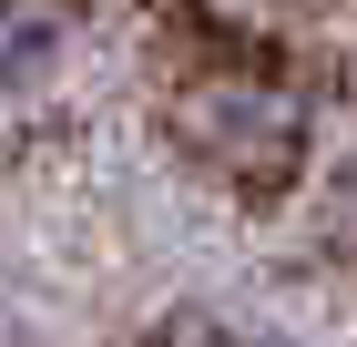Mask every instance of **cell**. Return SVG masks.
<instances>
[{"instance_id": "cell-1", "label": "cell", "mask_w": 357, "mask_h": 347, "mask_svg": "<svg viewBox=\"0 0 357 347\" xmlns=\"http://www.w3.org/2000/svg\"><path fill=\"white\" fill-rule=\"evenodd\" d=\"M61 52V31L41 21V10H0V82H21V72H41V61Z\"/></svg>"}]
</instances>
